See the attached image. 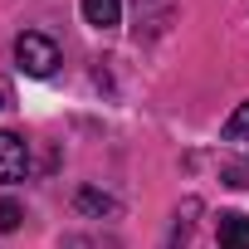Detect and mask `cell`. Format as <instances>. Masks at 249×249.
Segmentation results:
<instances>
[{
    "label": "cell",
    "mask_w": 249,
    "mask_h": 249,
    "mask_svg": "<svg viewBox=\"0 0 249 249\" xmlns=\"http://www.w3.org/2000/svg\"><path fill=\"white\" fill-rule=\"evenodd\" d=\"M15 64H20V73H30V78H49V73L59 69V44H54L49 35H39V30H25V35L15 39Z\"/></svg>",
    "instance_id": "1"
},
{
    "label": "cell",
    "mask_w": 249,
    "mask_h": 249,
    "mask_svg": "<svg viewBox=\"0 0 249 249\" xmlns=\"http://www.w3.org/2000/svg\"><path fill=\"white\" fill-rule=\"evenodd\" d=\"M30 171V147L15 132H0V186H15Z\"/></svg>",
    "instance_id": "2"
},
{
    "label": "cell",
    "mask_w": 249,
    "mask_h": 249,
    "mask_svg": "<svg viewBox=\"0 0 249 249\" xmlns=\"http://www.w3.org/2000/svg\"><path fill=\"white\" fill-rule=\"evenodd\" d=\"M215 239H220V249H249V215L225 210L215 220Z\"/></svg>",
    "instance_id": "3"
},
{
    "label": "cell",
    "mask_w": 249,
    "mask_h": 249,
    "mask_svg": "<svg viewBox=\"0 0 249 249\" xmlns=\"http://www.w3.org/2000/svg\"><path fill=\"white\" fill-rule=\"evenodd\" d=\"M83 20L93 30H112L122 20V5H117V0H83Z\"/></svg>",
    "instance_id": "4"
},
{
    "label": "cell",
    "mask_w": 249,
    "mask_h": 249,
    "mask_svg": "<svg viewBox=\"0 0 249 249\" xmlns=\"http://www.w3.org/2000/svg\"><path fill=\"white\" fill-rule=\"evenodd\" d=\"M73 205H78V210H83V215H98V220H103V215H112V210H117V200H112V196H107V191H93V186H83V191H78V196H73Z\"/></svg>",
    "instance_id": "5"
},
{
    "label": "cell",
    "mask_w": 249,
    "mask_h": 249,
    "mask_svg": "<svg viewBox=\"0 0 249 249\" xmlns=\"http://www.w3.org/2000/svg\"><path fill=\"white\" fill-rule=\"evenodd\" d=\"M220 142H249V103H239V107L225 117V127H220Z\"/></svg>",
    "instance_id": "6"
},
{
    "label": "cell",
    "mask_w": 249,
    "mask_h": 249,
    "mask_svg": "<svg viewBox=\"0 0 249 249\" xmlns=\"http://www.w3.org/2000/svg\"><path fill=\"white\" fill-rule=\"evenodd\" d=\"M20 220H25V210H20V200H0V234H15L20 230Z\"/></svg>",
    "instance_id": "7"
},
{
    "label": "cell",
    "mask_w": 249,
    "mask_h": 249,
    "mask_svg": "<svg viewBox=\"0 0 249 249\" xmlns=\"http://www.w3.org/2000/svg\"><path fill=\"white\" fill-rule=\"evenodd\" d=\"M161 249H186V220H176V225L166 230V239H161Z\"/></svg>",
    "instance_id": "8"
},
{
    "label": "cell",
    "mask_w": 249,
    "mask_h": 249,
    "mask_svg": "<svg viewBox=\"0 0 249 249\" xmlns=\"http://www.w3.org/2000/svg\"><path fill=\"white\" fill-rule=\"evenodd\" d=\"M0 107H5V98H0Z\"/></svg>",
    "instance_id": "9"
}]
</instances>
